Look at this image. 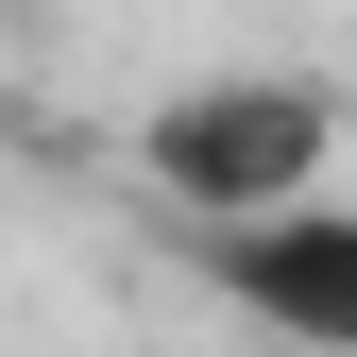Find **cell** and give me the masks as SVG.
<instances>
[{"mask_svg": "<svg viewBox=\"0 0 357 357\" xmlns=\"http://www.w3.org/2000/svg\"><path fill=\"white\" fill-rule=\"evenodd\" d=\"M324 153H340V102L306 68H221V85H170L153 102V204H188V221H255V204H306L324 188Z\"/></svg>", "mask_w": 357, "mask_h": 357, "instance_id": "6da1fadb", "label": "cell"}, {"mask_svg": "<svg viewBox=\"0 0 357 357\" xmlns=\"http://www.w3.org/2000/svg\"><path fill=\"white\" fill-rule=\"evenodd\" d=\"M221 306H255L273 340H357V221L340 204H255V221H188Z\"/></svg>", "mask_w": 357, "mask_h": 357, "instance_id": "7a4b0ae2", "label": "cell"}]
</instances>
